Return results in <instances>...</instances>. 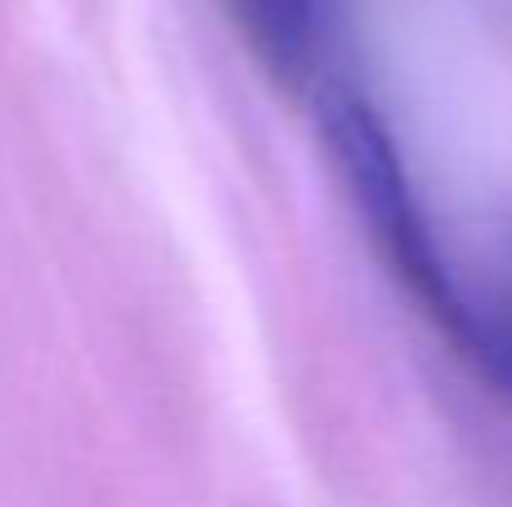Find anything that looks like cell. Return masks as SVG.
I'll return each mask as SVG.
<instances>
[{"instance_id":"cell-1","label":"cell","mask_w":512,"mask_h":507,"mask_svg":"<svg viewBox=\"0 0 512 507\" xmlns=\"http://www.w3.org/2000/svg\"><path fill=\"white\" fill-rule=\"evenodd\" d=\"M319 130H324L329 160L339 169L348 199L368 219L378 254L388 259L398 284L423 304V314L438 324V334H448V343L463 353L473 304H468V289L458 284L453 264L438 254V239H433L428 214L408 184V169L398 160L388 125L373 115V105L358 90L324 80L319 85Z\"/></svg>"},{"instance_id":"cell-2","label":"cell","mask_w":512,"mask_h":507,"mask_svg":"<svg viewBox=\"0 0 512 507\" xmlns=\"http://www.w3.org/2000/svg\"><path fill=\"white\" fill-rule=\"evenodd\" d=\"M229 10L284 85H324L329 0H229Z\"/></svg>"},{"instance_id":"cell-3","label":"cell","mask_w":512,"mask_h":507,"mask_svg":"<svg viewBox=\"0 0 512 507\" xmlns=\"http://www.w3.org/2000/svg\"><path fill=\"white\" fill-rule=\"evenodd\" d=\"M473 324H468V343H463V358L488 373L503 393H512V284H503V294L493 299H473Z\"/></svg>"}]
</instances>
